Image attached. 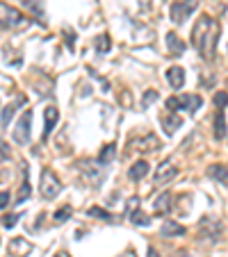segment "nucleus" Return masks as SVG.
Masks as SVG:
<instances>
[{
  "label": "nucleus",
  "mask_w": 228,
  "mask_h": 257,
  "mask_svg": "<svg viewBox=\"0 0 228 257\" xmlns=\"http://www.w3.org/2000/svg\"><path fill=\"white\" fill-rule=\"evenodd\" d=\"M160 96H158V91H153V89H148V91H144V96H142V107H151L155 100H158Z\"/></svg>",
  "instance_id": "b1692460"
},
{
  "label": "nucleus",
  "mask_w": 228,
  "mask_h": 257,
  "mask_svg": "<svg viewBox=\"0 0 228 257\" xmlns=\"http://www.w3.org/2000/svg\"><path fill=\"white\" fill-rule=\"evenodd\" d=\"M167 80L174 89H180L182 84H185V68L182 66H171L167 71Z\"/></svg>",
  "instance_id": "4468645a"
},
{
  "label": "nucleus",
  "mask_w": 228,
  "mask_h": 257,
  "mask_svg": "<svg viewBox=\"0 0 228 257\" xmlns=\"http://www.w3.org/2000/svg\"><path fill=\"white\" fill-rule=\"evenodd\" d=\"M224 136H226V119H224V109H219L214 116V139H224Z\"/></svg>",
  "instance_id": "6ab92c4d"
},
{
  "label": "nucleus",
  "mask_w": 228,
  "mask_h": 257,
  "mask_svg": "<svg viewBox=\"0 0 228 257\" xmlns=\"http://www.w3.org/2000/svg\"><path fill=\"white\" fill-rule=\"evenodd\" d=\"M180 125H182V119L176 112L162 114V128L167 130V135H174V132L180 128Z\"/></svg>",
  "instance_id": "f8f14e48"
},
{
  "label": "nucleus",
  "mask_w": 228,
  "mask_h": 257,
  "mask_svg": "<svg viewBox=\"0 0 228 257\" xmlns=\"http://www.w3.org/2000/svg\"><path fill=\"white\" fill-rule=\"evenodd\" d=\"M9 191H0V210H7V205H9Z\"/></svg>",
  "instance_id": "c756f323"
},
{
  "label": "nucleus",
  "mask_w": 228,
  "mask_h": 257,
  "mask_svg": "<svg viewBox=\"0 0 228 257\" xmlns=\"http://www.w3.org/2000/svg\"><path fill=\"white\" fill-rule=\"evenodd\" d=\"M23 103H25V96H21L14 105H7L5 109H2V116H0V130L9 128V121H12V116H14V112H16V105H23Z\"/></svg>",
  "instance_id": "dca6fc26"
},
{
  "label": "nucleus",
  "mask_w": 228,
  "mask_h": 257,
  "mask_svg": "<svg viewBox=\"0 0 228 257\" xmlns=\"http://www.w3.org/2000/svg\"><path fill=\"white\" fill-rule=\"evenodd\" d=\"M176 175H178V168L171 164V162H164V164H160V168H158V173H155V182H158L160 187L164 184V182H169V180H174Z\"/></svg>",
  "instance_id": "6e6552de"
},
{
  "label": "nucleus",
  "mask_w": 228,
  "mask_h": 257,
  "mask_svg": "<svg viewBox=\"0 0 228 257\" xmlns=\"http://www.w3.org/2000/svg\"><path fill=\"white\" fill-rule=\"evenodd\" d=\"M128 219L132 221V223H135V226H139V227H148L151 226V216H148V214H144V212H139V207H137L135 212H130L128 214Z\"/></svg>",
  "instance_id": "412c9836"
},
{
  "label": "nucleus",
  "mask_w": 228,
  "mask_h": 257,
  "mask_svg": "<svg viewBox=\"0 0 228 257\" xmlns=\"http://www.w3.org/2000/svg\"><path fill=\"white\" fill-rule=\"evenodd\" d=\"M55 257H68V253H57Z\"/></svg>",
  "instance_id": "72a5a7b5"
},
{
  "label": "nucleus",
  "mask_w": 228,
  "mask_h": 257,
  "mask_svg": "<svg viewBox=\"0 0 228 257\" xmlns=\"http://www.w3.org/2000/svg\"><path fill=\"white\" fill-rule=\"evenodd\" d=\"M114 155H116V144L103 146V151H100V155H98V166H105V164H110V162L114 159Z\"/></svg>",
  "instance_id": "a211bd4d"
},
{
  "label": "nucleus",
  "mask_w": 228,
  "mask_h": 257,
  "mask_svg": "<svg viewBox=\"0 0 228 257\" xmlns=\"http://www.w3.org/2000/svg\"><path fill=\"white\" fill-rule=\"evenodd\" d=\"M32 194V187L30 182H28V166H25V178H23V184H21V191H18V196H16V203H25Z\"/></svg>",
  "instance_id": "4be33fe9"
},
{
  "label": "nucleus",
  "mask_w": 228,
  "mask_h": 257,
  "mask_svg": "<svg viewBox=\"0 0 228 257\" xmlns=\"http://www.w3.org/2000/svg\"><path fill=\"white\" fill-rule=\"evenodd\" d=\"M162 237H182L187 230H185V226H180V223H176V221L167 219L164 223H162Z\"/></svg>",
  "instance_id": "ddd939ff"
},
{
  "label": "nucleus",
  "mask_w": 228,
  "mask_h": 257,
  "mask_svg": "<svg viewBox=\"0 0 228 257\" xmlns=\"http://www.w3.org/2000/svg\"><path fill=\"white\" fill-rule=\"evenodd\" d=\"M194 9H196V2H194V0H176L174 5H171V9H169V16H171V21H174L176 25H180V23L187 21V16H190Z\"/></svg>",
  "instance_id": "20e7f679"
},
{
  "label": "nucleus",
  "mask_w": 228,
  "mask_h": 257,
  "mask_svg": "<svg viewBox=\"0 0 228 257\" xmlns=\"http://www.w3.org/2000/svg\"><path fill=\"white\" fill-rule=\"evenodd\" d=\"M148 171H151V164H148V162H144V159H139V162H135V164L128 168V178L137 182V180H142V178H146V175H148Z\"/></svg>",
  "instance_id": "9d476101"
},
{
  "label": "nucleus",
  "mask_w": 228,
  "mask_h": 257,
  "mask_svg": "<svg viewBox=\"0 0 228 257\" xmlns=\"http://www.w3.org/2000/svg\"><path fill=\"white\" fill-rule=\"evenodd\" d=\"M18 219H21L18 214H9V216H5V219H2V226H5V227H14L16 223H18Z\"/></svg>",
  "instance_id": "bb28decb"
},
{
  "label": "nucleus",
  "mask_w": 228,
  "mask_h": 257,
  "mask_svg": "<svg viewBox=\"0 0 228 257\" xmlns=\"http://www.w3.org/2000/svg\"><path fill=\"white\" fill-rule=\"evenodd\" d=\"M153 210H155L158 216H164V214L171 212V194H169V191L160 194V196L155 198V203H153Z\"/></svg>",
  "instance_id": "9b49d317"
},
{
  "label": "nucleus",
  "mask_w": 228,
  "mask_h": 257,
  "mask_svg": "<svg viewBox=\"0 0 228 257\" xmlns=\"http://www.w3.org/2000/svg\"><path fill=\"white\" fill-rule=\"evenodd\" d=\"M30 23V16H25L7 2H0V30H25Z\"/></svg>",
  "instance_id": "f03ea898"
},
{
  "label": "nucleus",
  "mask_w": 228,
  "mask_h": 257,
  "mask_svg": "<svg viewBox=\"0 0 228 257\" xmlns=\"http://www.w3.org/2000/svg\"><path fill=\"white\" fill-rule=\"evenodd\" d=\"M208 175L217 182H228V166L226 164H210L208 166Z\"/></svg>",
  "instance_id": "f3484780"
},
{
  "label": "nucleus",
  "mask_w": 228,
  "mask_h": 257,
  "mask_svg": "<svg viewBox=\"0 0 228 257\" xmlns=\"http://www.w3.org/2000/svg\"><path fill=\"white\" fill-rule=\"evenodd\" d=\"M123 257H137V255H135V250H128V253H126Z\"/></svg>",
  "instance_id": "473e14b6"
},
{
  "label": "nucleus",
  "mask_w": 228,
  "mask_h": 257,
  "mask_svg": "<svg viewBox=\"0 0 228 257\" xmlns=\"http://www.w3.org/2000/svg\"><path fill=\"white\" fill-rule=\"evenodd\" d=\"M167 48H169V57H180V55L187 50V44H185L176 32H169L167 34Z\"/></svg>",
  "instance_id": "0eeeda50"
},
{
  "label": "nucleus",
  "mask_w": 228,
  "mask_h": 257,
  "mask_svg": "<svg viewBox=\"0 0 228 257\" xmlns=\"http://www.w3.org/2000/svg\"><path fill=\"white\" fill-rule=\"evenodd\" d=\"M71 212H73V210H71V205H64V207H60V210L55 212L53 219L57 221V223H64V221H66L68 216H71Z\"/></svg>",
  "instance_id": "393cba45"
},
{
  "label": "nucleus",
  "mask_w": 228,
  "mask_h": 257,
  "mask_svg": "<svg viewBox=\"0 0 228 257\" xmlns=\"http://www.w3.org/2000/svg\"><path fill=\"white\" fill-rule=\"evenodd\" d=\"M148 257H160V253L155 248H148Z\"/></svg>",
  "instance_id": "2f4dec72"
},
{
  "label": "nucleus",
  "mask_w": 228,
  "mask_h": 257,
  "mask_svg": "<svg viewBox=\"0 0 228 257\" xmlns=\"http://www.w3.org/2000/svg\"><path fill=\"white\" fill-rule=\"evenodd\" d=\"M0 151H2V155H5V157H9V151H7V144H2V141H0Z\"/></svg>",
  "instance_id": "7c9ffc66"
},
{
  "label": "nucleus",
  "mask_w": 228,
  "mask_h": 257,
  "mask_svg": "<svg viewBox=\"0 0 228 257\" xmlns=\"http://www.w3.org/2000/svg\"><path fill=\"white\" fill-rule=\"evenodd\" d=\"M9 253L14 257H25L32 253V243L28 242V239H23V237H18V239H12V243H9Z\"/></svg>",
  "instance_id": "1a4fd4ad"
},
{
  "label": "nucleus",
  "mask_w": 228,
  "mask_h": 257,
  "mask_svg": "<svg viewBox=\"0 0 228 257\" xmlns=\"http://www.w3.org/2000/svg\"><path fill=\"white\" fill-rule=\"evenodd\" d=\"M64 34H66V45H68V50H73V48H76V32H73V34H71V30H64Z\"/></svg>",
  "instance_id": "cd10ccee"
},
{
  "label": "nucleus",
  "mask_w": 228,
  "mask_h": 257,
  "mask_svg": "<svg viewBox=\"0 0 228 257\" xmlns=\"http://www.w3.org/2000/svg\"><path fill=\"white\" fill-rule=\"evenodd\" d=\"M94 48H96V53H98V55H105V53H110L112 41H110L107 34H98V37L94 39Z\"/></svg>",
  "instance_id": "aec40b11"
},
{
  "label": "nucleus",
  "mask_w": 228,
  "mask_h": 257,
  "mask_svg": "<svg viewBox=\"0 0 228 257\" xmlns=\"http://www.w3.org/2000/svg\"><path fill=\"white\" fill-rule=\"evenodd\" d=\"M44 141L50 136V132L55 130V125H57V121H60V112H57V107L55 105H48L44 109Z\"/></svg>",
  "instance_id": "423d86ee"
},
{
  "label": "nucleus",
  "mask_w": 228,
  "mask_h": 257,
  "mask_svg": "<svg viewBox=\"0 0 228 257\" xmlns=\"http://www.w3.org/2000/svg\"><path fill=\"white\" fill-rule=\"evenodd\" d=\"M87 214H89V216H94V219H100V221H116V216H114V214H110L107 210H103V207H89V210H87Z\"/></svg>",
  "instance_id": "5701e85b"
},
{
  "label": "nucleus",
  "mask_w": 228,
  "mask_h": 257,
  "mask_svg": "<svg viewBox=\"0 0 228 257\" xmlns=\"http://www.w3.org/2000/svg\"><path fill=\"white\" fill-rule=\"evenodd\" d=\"M178 103H180V109H187L190 114H194L203 105V98L201 96H178Z\"/></svg>",
  "instance_id": "2eb2a0df"
},
{
  "label": "nucleus",
  "mask_w": 228,
  "mask_h": 257,
  "mask_svg": "<svg viewBox=\"0 0 228 257\" xmlns=\"http://www.w3.org/2000/svg\"><path fill=\"white\" fill-rule=\"evenodd\" d=\"M39 191L46 200H53L55 196H60L62 191V182L57 180V175L50 171V168H44L41 171V184H39Z\"/></svg>",
  "instance_id": "7ed1b4c3"
},
{
  "label": "nucleus",
  "mask_w": 228,
  "mask_h": 257,
  "mask_svg": "<svg viewBox=\"0 0 228 257\" xmlns=\"http://www.w3.org/2000/svg\"><path fill=\"white\" fill-rule=\"evenodd\" d=\"M137 207H139V198H137V196H132V198H130V200H128V205H126V214L135 212Z\"/></svg>",
  "instance_id": "c85d7f7f"
},
{
  "label": "nucleus",
  "mask_w": 228,
  "mask_h": 257,
  "mask_svg": "<svg viewBox=\"0 0 228 257\" xmlns=\"http://www.w3.org/2000/svg\"><path fill=\"white\" fill-rule=\"evenodd\" d=\"M30 123H32V109H25L23 116L18 119V123H16L14 135H12L18 146H25L28 141H30Z\"/></svg>",
  "instance_id": "39448f33"
},
{
  "label": "nucleus",
  "mask_w": 228,
  "mask_h": 257,
  "mask_svg": "<svg viewBox=\"0 0 228 257\" xmlns=\"http://www.w3.org/2000/svg\"><path fill=\"white\" fill-rule=\"evenodd\" d=\"M212 103H214L217 109H224V107L228 105V93H226V91H217V93H214V98H212Z\"/></svg>",
  "instance_id": "a878e982"
},
{
  "label": "nucleus",
  "mask_w": 228,
  "mask_h": 257,
  "mask_svg": "<svg viewBox=\"0 0 228 257\" xmlns=\"http://www.w3.org/2000/svg\"><path fill=\"white\" fill-rule=\"evenodd\" d=\"M221 34L219 21H214L212 16L203 14L196 21L194 30H192V45L196 48V53L203 57L205 61H212L217 55V41Z\"/></svg>",
  "instance_id": "f257e3e1"
}]
</instances>
